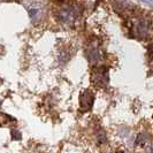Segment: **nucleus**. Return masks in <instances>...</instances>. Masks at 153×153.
<instances>
[{"label": "nucleus", "instance_id": "obj_1", "mask_svg": "<svg viewBox=\"0 0 153 153\" xmlns=\"http://www.w3.org/2000/svg\"><path fill=\"white\" fill-rule=\"evenodd\" d=\"M92 83L97 88H105L108 83V74L107 70L104 68H99L92 73Z\"/></svg>", "mask_w": 153, "mask_h": 153}, {"label": "nucleus", "instance_id": "obj_2", "mask_svg": "<svg viewBox=\"0 0 153 153\" xmlns=\"http://www.w3.org/2000/svg\"><path fill=\"white\" fill-rule=\"evenodd\" d=\"M93 101H94V97H93V93L90 90H85L81 97H79V109L82 112H88L90 111L93 105Z\"/></svg>", "mask_w": 153, "mask_h": 153}, {"label": "nucleus", "instance_id": "obj_3", "mask_svg": "<svg viewBox=\"0 0 153 153\" xmlns=\"http://www.w3.org/2000/svg\"><path fill=\"white\" fill-rule=\"evenodd\" d=\"M121 153H129L128 151H123V152H121Z\"/></svg>", "mask_w": 153, "mask_h": 153}]
</instances>
